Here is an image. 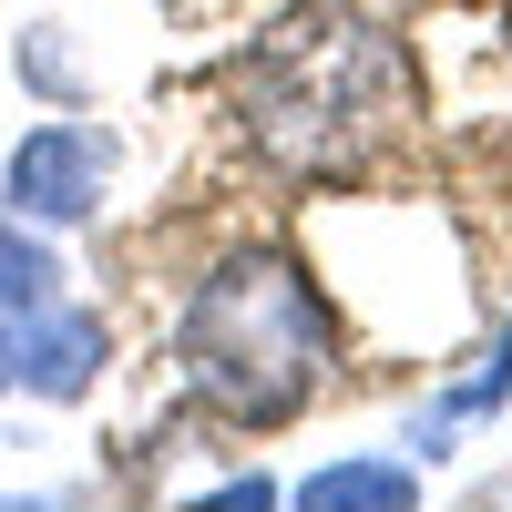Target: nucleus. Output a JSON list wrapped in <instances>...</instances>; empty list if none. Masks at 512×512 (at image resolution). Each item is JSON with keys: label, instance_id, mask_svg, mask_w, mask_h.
<instances>
[{"label": "nucleus", "instance_id": "nucleus-2", "mask_svg": "<svg viewBox=\"0 0 512 512\" xmlns=\"http://www.w3.org/2000/svg\"><path fill=\"white\" fill-rule=\"evenodd\" d=\"M236 103L277 164L338 175L410 113V62L369 11H297L236 62Z\"/></svg>", "mask_w": 512, "mask_h": 512}, {"label": "nucleus", "instance_id": "nucleus-8", "mask_svg": "<svg viewBox=\"0 0 512 512\" xmlns=\"http://www.w3.org/2000/svg\"><path fill=\"white\" fill-rule=\"evenodd\" d=\"M62 41H72L62 21H31V31H21V72H31V93H52V103L72 113V103H82V72H72Z\"/></svg>", "mask_w": 512, "mask_h": 512}, {"label": "nucleus", "instance_id": "nucleus-5", "mask_svg": "<svg viewBox=\"0 0 512 512\" xmlns=\"http://www.w3.org/2000/svg\"><path fill=\"white\" fill-rule=\"evenodd\" d=\"M308 512H420V461H390V451H359V461H318L297 482Z\"/></svg>", "mask_w": 512, "mask_h": 512}, {"label": "nucleus", "instance_id": "nucleus-1", "mask_svg": "<svg viewBox=\"0 0 512 512\" xmlns=\"http://www.w3.org/2000/svg\"><path fill=\"white\" fill-rule=\"evenodd\" d=\"M175 359H185V390L216 420L267 431V420H287L328 379L338 308L308 287V267L287 246H236L195 277L185 318H175Z\"/></svg>", "mask_w": 512, "mask_h": 512}, {"label": "nucleus", "instance_id": "nucleus-7", "mask_svg": "<svg viewBox=\"0 0 512 512\" xmlns=\"http://www.w3.org/2000/svg\"><path fill=\"white\" fill-rule=\"evenodd\" d=\"M62 256L41 246V226H21L11 205H0V328H21V318H41V308H62Z\"/></svg>", "mask_w": 512, "mask_h": 512}, {"label": "nucleus", "instance_id": "nucleus-4", "mask_svg": "<svg viewBox=\"0 0 512 512\" xmlns=\"http://www.w3.org/2000/svg\"><path fill=\"white\" fill-rule=\"evenodd\" d=\"M103 359H113V328H103L93 308H72V297L11 328V369H21L31 400H82V390L103 379Z\"/></svg>", "mask_w": 512, "mask_h": 512}, {"label": "nucleus", "instance_id": "nucleus-3", "mask_svg": "<svg viewBox=\"0 0 512 512\" xmlns=\"http://www.w3.org/2000/svg\"><path fill=\"white\" fill-rule=\"evenodd\" d=\"M113 164H123V144L103 134V123L52 113V123H31V134L11 144V164H0V205H11L21 226H93L103 195H113Z\"/></svg>", "mask_w": 512, "mask_h": 512}, {"label": "nucleus", "instance_id": "nucleus-9", "mask_svg": "<svg viewBox=\"0 0 512 512\" xmlns=\"http://www.w3.org/2000/svg\"><path fill=\"white\" fill-rule=\"evenodd\" d=\"M205 512H277V482H267V472H236V482L205 492Z\"/></svg>", "mask_w": 512, "mask_h": 512}, {"label": "nucleus", "instance_id": "nucleus-6", "mask_svg": "<svg viewBox=\"0 0 512 512\" xmlns=\"http://www.w3.org/2000/svg\"><path fill=\"white\" fill-rule=\"evenodd\" d=\"M502 400H512V328L492 338V359H482L472 379H451V390H441L431 410H420V420H410V451H431V461H441V451H451L461 431H472V420H492Z\"/></svg>", "mask_w": 512, "mask_h": 512}, {"label": "nucleus", "instance_id": "nucleus-10", "mask_svg": "<svg viewBox=\"0 0 512 512\" xmlns=\"http://www.w3.org/2000/svg\"><path fill=\"white\" fill-rule=\"evenodd\" d=\"M0 390H21V369H11V328H0Z\"/></svg>", "mask_w": 512, "mask_h": 512}]
</instances>
